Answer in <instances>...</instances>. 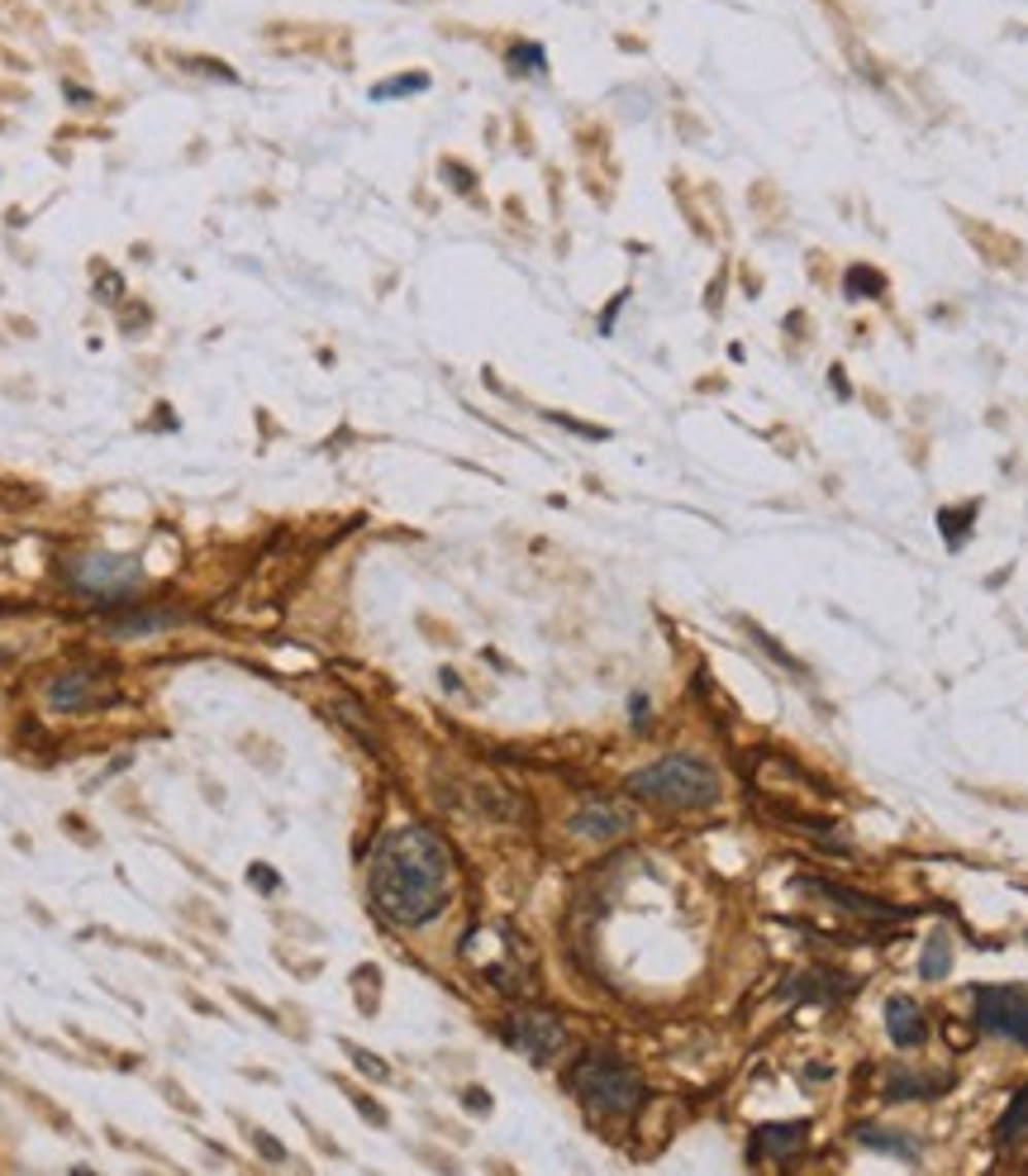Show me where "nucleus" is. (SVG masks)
<instances>
[{
	"instance_id": "7ed1b4c3",
	"label": "nucleus",
	"mask_w": 1028,
	"mask_h": 1176,
	"mask_svg": "<svg viewBox=\"0 0 1028 1176\" xmlns=\"http://www.w3.org/2000/svg\"><path fill=\"white\" fill-rule=\"evenodd\" d=\"M567 1086L576 1090V1101H582L591 1114H633L638 1101H643V1081H638V1072L605 1048L586 1052L582 1063L571 1067Z\"/></svg>"
},
{
	"instance_id": "1a4fd4ad",
	"label": "nucleus",
	"mask_w": 1028,
	"mask_h": 1176,
	"mask_svg": "<svg viewBox=\"0 0 1028 1176\" xmlns=\"http://www.w3.org/2000/svg\"><path fill=\"white\" fill-rule=\"evenodd\" d=\"M800 1148H805V1124H767V1129H757L753 1134L757 1157H776V1163H786V1157H795Z\"/></svg>"
},
{
	"instance_id": "6ab92c4d",
	"label": "nucleus",
	"mask_w": 1028,
	"mask_h": 1176,
	"mask_svg": "<svg viewBox=\"0 0 1028 1176\" xmlns=\"http://www.w3.org/2000/svg\"><path fill=\"white\" fill-rule=\"evenodd\" d=\"M176 615L172 610H153V615L134 619V624H114V633H153V629H172Z\"/></svg>"
},
{
	"instance_id": "9b49d317",
	"label": "nucleus",
	"mask_w": 1028,
	"mask_h": 1176,
	"mask_svg": "<svg viewBox=\"0 0 1028 1176\" xmlns=\"http://www.w3.org/2000/svg\"><path fill=\"white\" fill-rule=\"evenodd\" d=\"M805 881L815 886L819 895H829L833 905H848V910H857V915H871V919H904V910H891V905H881V901H862V895L842 891V886H833V881H824V877H805Z\"/></svg>"
},
{
	"instance_id": "2eb2a0df",
	"label": "nucleus",
	"mask_w": 1028,
	"mask_h": 1176,
	"mask_svg": "<svg viewBox=\"0 0 1028 1176\" xmlns=\"http://www.w3.org/2000/svg\"><path fill=\"white\" fill-rule=\"evenodd\" d=\"M857 1139L867 1143V1148L876 1152H900L904 1163H915L919 1152H915V1139H904V1134H891V1129H857Z\"/></svg>"
},
{
	"instance_id": "5701e85b",
	"label": "nucleus",
	"mask_w": 1028,
	"mask_h": 1176,
	"mask_svg": "<svg viewBox=\"0 0 1028 1176\" xmlns=\"http://www.w3.org/2000/svg\"><path fill=\"white\" fill-rule=\"evenodd\" d=\"M942 972H948V943H942V939H933V943H929V962H924V977H933V981H938Z\"/></svg>"
},
{
	"instance_id": "39448f33",
	"label": "nucleus",
	"mask_w": 1028,
	"mask_h": 1176,
	"mask_svg": "<svg viewBox=\"0 0 1028 1176\" xmlns=\"http://www.w3.org/2000/svg\"><path fill=\"white\" fill-rule=\"evenodd\" d=\"M976 1024L1028 1048V986H976Z\"/></svg>"
},
{
	"instance_id": "bb28decb",
	"label": "nucleus",
	"mask_w": 1028,
	"mask_h": 1176,
	"mask_svg": "<svg viewBox=\"0 0 1028 1176\" xmlns=\"http://www.w3.org/2000/svg\"><path fill=\"white\" fill-rule=\"evenodd\" d=\"M63 96H67V100H76V105H91V100H96L87 87H76V81H63Z\"/></svg>"
},
{
	"instance_id": "4468645a",
	"label": "nucleus",
	"mask_w": 1028,
	"mask_h": 1176,
	"mask_svg": "<svg viewBox=\"0 0 1028 1176\" xmlns=\"http://www.w3.org/2000/svg\"><path fill=\"white\" fill-rule=\"evenodd\" d=\"M505 67H509L515 76H524V72L543 76V72H548V53L538 48V43H529V38H520V43L505 53Z\"/></svg>"
},
{
	"instance_id": "4be33fe9",
	"label": "nucleus",
	"mask_w": 1028,
	"mask_h": 1176,
	"mask_svg": "<svg viewBox=\"0 0 1028 1176\" xmlns=\"http://www.w3.org/2000/svg\"><path fill=\"white\" fill-rule=\"evenodd\" d=\"M347 1057L367 1072V1077H376V1081H391V1067L382 1063V1057H372V1052H362V1048H347Z\"/></svg>"
},
{
	"instance_id": "423d86ee",
	"label": "nucleus",
	"mask_w": 1028,
	"mask_h": 1176,
	"mask_svg": "<svg viewBox=\"0 0 1028 1176\" xmlns=\"http://www.w3.org/2000/svg\"><path fill=\"white\" fill-rule=\"evenodd\" d=\"M505 1039L515 1043L524 1057H533V1063H553V1052L567 1043V1028H562L558 1015H548V1010H520V1015L505 1024Z\"/></svg>"
},
{
	"instance_id": "aec40b11",
	"label": "nucleus",
	"mask_w": 1028,
	"mask_h": 1176,
	"mask_svg": "<svg viewBox=\"0 0 1028 1176\" xmlns=\"http://www.w3.org/2000/svg\"><path fill=\"white\" fill-rule=\"evenodd\" d=\"M243 1134H248V1139H253V1148H258L262 1157H267V1163H286V1148H281V1143L272 1139V1134H267V1129H258V1124H243Z\"/></svg>"
},
{
	"instance_id": "0eeeda50",
	"label": "nucleus",
	"mask_w": 1028,
	"mask_h": 1176,
	"mask_svg": "<svg viewBox=\"0 0 1028 1176\" xmlns=\"http://www.w3.org/2000/svg\"><path fill=\"white\" fill-rule=\"evenodd\" d=\"M629 824H633V819L624 815V810H615V805H605V801H591V805H582V810L571 815V834L595 839V843L620 839V834H629Z\"/></svg>"
},
{
	"instance_id": "a211bd4d",
	"label": "nucleus",
	"mask_w": 1028,
	"mask_h": 1176,
	"mask_svg": "<svg viewBox=\"0 0 1028 1176\" xmlns=\"http://www.w3.org/2000/svg\"><path fill=\"white\" fill-rule=\"evenodd\" d=\"M942 1086H948V1081H924V1077H909V1072H895L886 1096H891V1101H904V1096H938Z\"/></svg>"
},
{
	"instance_id": "9d476101",
	"label": "nucleus",
	"mask_w": 1028,
	"mask_h": 1176,
	"mask_svg": "<svg viewBox=\"0 0 1028 1176\" xmlns=\"http://www.w3.org/2000/svg\"><path fill=\"white\" fill-rule=\"evenodd\" d=\"M886 1024H891V1039L900 1043V1048H915V1043H924V1015H919V1005L909 1001V995H891L886 1001Z\"/></svg>"
},
{
	"instance_id": "a878e982",
	"label": "nucleus",
	"mask_w": 1028,
	"mask_h": 1176,
	"mask_svg": "<svg viewBox=\"0 0 1028 1176\" xmlns=\"http://www.w3.org/2000/svg\"><path fill=\"white\" fill-rule=\"evenodd\" d=\"M848 291H853V296H862V291H881V282H876V276H867V267H853Z\"/></svg>"
},
{
	"instance_id": "393cba45",
	"label": "nucleus",
	"mask_w": 1028,
	"mask_h": 1176,
	"mask_svg": "<svg viewBox=\"0 0 1028 1176\" xmlns=\"http://www.w3.org/2000/svg\"><path fill=\"white\" fill-rule=\"evenodd\" d=\"M181 910H187V915H200L196 924H205V928H220V934H224V919H214V910H210V905H200V901H187V905H181Z\"/></svg>"
},
{
	"instance_id": "6e6552de",
	"label": "nucleus",
	"mask_w": 1028,
	"mask_h": 1176,
	"mask_svg": "<svg viewBox=\"0 0 1028 1176\" xmlns=\"http://www.w3.org/2000/svg\"><path fill=\"white\" fill-rule=\"evenodd\" d=\"M96 700H100V677H96V672H67V677H58L48 686V706L67 710V715L91 710Z\"/></svg>"
},
{
	"instance_id": "b1692460",
	"label": "nucleus",
	"mask_w": 1028,
	"mask_h": 1176,
	"mask_svg": "<svg viewBox=\"0 0 1028 1176\" xmlns=\"http://www.w3.org/2000/svg\"><path fill=\"white\" fill-rule=\"evenodd\" d=\"M248 877H253V886H258V891H267V895H272L276 886H281V881H276V872H272V867H258V862L248 867Z\"/></svg>"
},
{
	"instance_id": "c85d7f7f",
	"label": "nucleus",
	"mask_w": 1028,
	"mask_h": 1176,
	"mask_svg": "<svg viewBox=\"0 0 1028 1176\" xmlns=\"http://www.w3.org/2000/svg\"><path fill=\"white\" fill-rule=\"evenodd\" d=\"M10 662H14V657H10V648H0V672L10 667Z\"/></svg>"
},
{
	"instance_id": "f3484780",
	"label": "nucleus",
	"mask_w": 1028,
	"mask_h": 1176,
	"mask_svg": "<svg viewBox=\"0 0 1028 1176\" xmlns=\"http://www.w3.org/2000/svg\"><path fill=\"white\" fill-rule=\"evenodd\" d=\"M420 91H429V72H400V76H386L382 87H372V100L420 96Z\"/></svg>"
},
{
	"instance_id": "ddd939ff",
	"label": "nucleus",
	"mask_w": 1028,
	"mask_h": 1176,
	"mask_svg": "<svg viewBox=\"0 0 1028 1176\" xmlns=\"http://www.w3.org/2000/svg\"><path fill=\"white\" fill-rule=\"evenodd\" d=\"M1019 1139H1028V1086L1019 1090L1015 1101H1009V1110L1000 1114V1124H995V1143H1019Z\"/></svg>"
},
{
	"instance_id": "f03ea898",
	"label": "nucleus",
	"mask_w": 1028,
	"mask_h": 1176,
	"mask_svg": "<svg viewBox=\"0 0 1028 1176\" xmlns=\"http://www.w3.org/2000/svg\"><path fill=\"white\" fill-rule=\"evenodd\" d=\"M629 791L653 805H667V810H709L719 801V772L691 753H676L633 772Z\"/></svg>"
},
{
	"instance_id": "f8f14e48",
	"label": "nucleus",
	"mask_w": 1028,
	"mask_h": 1176,
	"mask_svg": "<svg viewBox=\"0 0 1028 1176\" xmlns=\"http://www.w3.org/2000/svg\"><path fill=\"white\" fill-rule=\"evenodd\" d=\"M5 1086H10V1090H14V1096H20V1101H25V1105H34V1114H38V1119H43V1124H53V1129H58V1134H67V1139H76L72 1119H67V1114L58 1110V1105L48 1101V1096H38L34 1086H20V1081H10V1077H5Z\"/></svg>"
},
{
	"instance_id": "20e7f679",
	"label": "nucleus",
	"mask_w": 1028,
	"mask_h": 1176,
	"mask_svg": "<svg viewBox=\"0 0 1028 1176\" xmlns=\"http://www.w3.org/2000/svg\"><path fill=\"white\" fill-rule=\"evenodd\" d=\"M67 582L81 595H105V600H120V595H134L143 586V567L134 557H114V553H87L67 562Z\"/></svg>"
},
{
	"instance_id": "f257e3e1",
	"label": "nucleus",
	"mask_w": 1028,
	"mask_h": 1176,
	"mask_svg": "<svg viewBox=\"0 0 1028 1176\" xmlns=\"http://www.w3.org/2000/svg\"><path fill=\"white\" fill-rule=\"evenodd\" d=\"M367 886H372L376 910L391 924H429L453 895V862H447L443 839L434 829H420V824L391 834L372 853Z\"/></svg>"
},
{
	"instance_id": "cd10ccee",
	"label": "nucleus",
	"mask_w": 1028,
	"mask_h": 1176,
	"mask_svg": "<svg viewBox=\"0 0 1028 1176\" xmlns=\"http://www.w3.org/2000/svg\"><path fill=\"white\" fill-rule=\"evenodd\" d=\"M138 5H143V10H158V14H172L181 0H138Z\"/></svg>"
},
{
	"instance_id": "412c9836",
	"label": "nucleus",
	"mask_w": 1028,
	"mask_h": 1176,
	"mask_svg": "<svg viewBox=\"0 0 1028 1176\" xmlns=\"http://www.w3.org/2000/svg\"><path fill=\"white\" fill-rule=\"evenodd\" d=\"M158 1086H162V1096H167V1101H172V1105H176V1110H181V1114H191V1119H200V1105L191 1101V1096H187V1090H181V1086H176L172 1077H162Z\"/></svg>"
},
{
	"instance_id": "dca6fc26",
	"label": "nucleus",
	"mask_w": 1028,
	"mask_h": 1176,
	"mask_svg": "<svg viewBox=\"0 0 1028 1176\" xmlns=\"http://www.w3.org/2000/svg\"><path fill=\"white\" fill-rule=\"evenodd\" d=\"M176 67H181V72H200V76H210V81H229V87L238 81V72L229 67V62H220V58H200V53H176Z\"/></svg>"
}]
</instances>
